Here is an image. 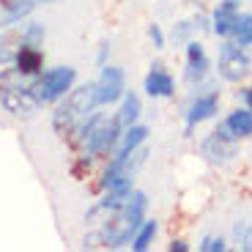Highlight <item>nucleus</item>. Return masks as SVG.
<instances>
[{"label": "nucleus", "instance_id": "1", "mask_svg": "<svg viewBox=\"0 0 252 252\" xmlns=\"http://www.w3.org/2000/svg\"><path fill=\"white\" fill-rule=\"evenodd\" d=\"M96 104H99V99H96V85L94 82L69 91L66 101L52 113V129H55L58 134H69L71 129H77L82 121L94 113Z\"/></svg>", "mask_w": 252, "mask_h": 252}, {"label": "nucleus", "instance_id": "2", "mask_svg": "<svg viewBox=\"0 0 252 252\" xmlns=\"http://www.w3.org/2000/svg\"><path fill=\"white\" fill-rule=\"evenodd\" d=\"M0 107L14 118H33L38 113V99L33 96L31 85L22 82L17 69L0 71Z\"/></svg>", "mask_w": 252, "mask_h": 252}, {"label": "nucleus", "instance_id": "3", "mask_svg": "<svg viewBox=\"0 0 252 252\" xmlns=\"http://www.w3.org/2000/svg\"><path fill=\"white\" fill-rule=\"evenodd\" d=\"M118 137H121L118 115H115V118H107L104 113H91L80 126V143H82V148H85V154H91V157L115 148Z\"/></svg>", "mask_w": 252, "mask_h": 252}, {"label": "nucleus", "instance_id": "4", "mask_svg": "<svg viewBox=\"0 0 252 252\" xmlns=\"http://www.w3.org/2000/svg\"><path fill=\"white\" fill-rule=\"evenodd\" d=\"M77 80V71L71 66H55V69L44 71L36 82L31 85L33 96L38 99V104H50V101H58L71 91Z\"/></svg>", "mask_w": 252, "mask_h": 252}, {"label": "nucleus", "instance_id": "5", "mask_svg": "<svg viewBox=\"0 0 252 252\" xmlns=\"http://www.w3.org/2000/svg\"><path fill=\"white\" fill-rule=\"evenodd\" d=\"M252 71V55L247 47H239L233 38H225L220 44V58H217V74L225 82H241Z\"/></svg>", "mask_w": 252, "mask_h": 252}, {"label": "nucleus", "instance_id": "6", "mask_svg": "<svg viewBox=\"0 0 252 252\" xmlns=\"http://www.w3.org/2000/svg\"><path fill=\"white\" fill-rule=\"evenodd\" d=\"M239 151H241L239 137H233L225 126L214 129L211 134H206V137L200 140V157L206 159L208 164H217V167H220V164H230L239 157Z\"/></svg>", "mask_w": 252, "mask_h": 252}, {"label": "nucleus", "instance_id": "7", "mask_svg": "<svg viewBox=\"0 0 252 252\" xmlns=\"http://www.w3.org/2000/svg\"><path fill=\"white\" fill-rule=\"evenodd\" d=\"M94 85H96V99H99V104H113V101H118L126 94V74L121 66L104 63L99 80Z\"/></svg>", "mask_w": 252, "mask_h": 252}, {"label": "nucleus", "instance_id": "8", "mask_svg": "<svg viewBox=\"0 0 252 252\" xmlns=\"http://www.w3.org/2000/svg\"><path fill=\"white\" fill-rule=\"evenodd\" d=\"M220 113V91H208V94H197L195 99L187 104L184 110V118H187V129L203 124V121H211Z\"/></svg>", "mask_w": 252, "mask_h": 252}, {"label": "nucleus", "instance_id": "9", "mask_svg": "<svg viewBox=\"0 0 252 252\" xmlns=\"http://www.w3.org/2000/svg\"><path fill=\"white\" fill-rule=\"evenodd\" d=\"M239 14H241V0H222L211 14V31L220 38H230Z\"/></svg>", "mask_w": 252, "mask_h": 252}, {"label": "nucleus", "instance_id": "10", "mask_svg": "<svg viewBox=\"0 0 252 252\" xmlns=\"http://www.w3.org/2000/svg\"><path fill=\"white\" fill-rule=\"evenodd\" d=\"M143 88L151 99H170V96L176 94V80H173L170 71H164L157 63V66H151V71L145 74Z\"/></svg>", "mask_w": 252, "mask_h": 252}, {"label": "nucleus", "instance_id": "11", "mask_svg": "<svg viewBox=\"0 0 252 252\" xmlns=\"http://www.w3.org/2000/svg\"><path fill=\"white\" fill-rule=\"evenodd\" d=\"M145 211H148V195H145L143 189H132V195L126 197V203L118 208V217L137 233V227L145 220Z\"/></svg>", "mask_w": 252, "mask_h": 252}, {"label": "nucleus", "instance_id": "12", "mask_svg": "<svg viewBox=\"0 0 252 252\" xmlns=\"http://www.w3.org/2000/svg\"><path fill=\"white\" fill-rule=\"evenodd\" d=\"M148 140V126L143 124H132L126 126V132L118 137V143H115V159H124L129 157V154L134 151V148H140V145Z\"/></svg>", "mask_w": 252, "mask_h": 252}, {"label": "nucleus", "instance_id": "13", "mask_svg": "<svg viewBox=\"0 0 252 252\" xmlns=\"http://www.w3.org/2000/svg\"><path fill=\"white\" fill-rule=\"evenodd\" d=\"M222 126L239 140L252 137V110L250 107H239V110H233V113H227V118H225Z\"/></svg>", "mask_w": 252, "mask_h": 252}, {"label": "nucleus", "instance_id": "14", "mask_svg": "<svg viewBox=\"0 0 252 252\" xmlns=\"http://www.w3.org/2000/svg\"><path fill=\"white\" fill-rule=\"evenodd\" d=\"M14 63H17V71L22 77L25 74H36L38 69H41V52H38V47H28L22 44L17 52V58H14Z\"/></svg>", "mask_w": 252, "mask_h": 252}, {"label": "nucleus", "instance_id": "15", "mask_svg": "<svg viewBox=\"0 0 252 252\" xmlns=\"http://www.w3.org/2000/svg\"><path fill=\"white\" fill-rule=\"evenodd\" d=\"M121 113H118V121H121V126H132V124H137V118H140V113H143V101H140V96L137 94H132V91H126L124 96H121Z\"/></svg>", "mask_w": 252, "mask_h": 252}, {"label": "nucleus", "instance_id": "16", "mask_svg": "<svg viewBox=\"0 0 252 252\" xmlns=\"http://www.w3.org/2000/svg\"><path fill=\"white\" fill-rule=\"evenodd\" d=\"M19 47H22V31H19V33H11V31L3 33V36H0V66L14 63Z\"/></svg>", "mask_w": 252, "mask_h": 252}, {"label": "nucleus", "instance_id": "17", "mask_svg": "<svg viewBox=\"0 0 252 252\" xmlns=\"http://www.w3.org/2000/svg\"><path fill=\"white\" fill-rule=\"evenodd\" d=\"M208 71H211V61H208V55L189 58L187 69H184V80H187L189 85H197V82H203L208 77Z\"/></svg>", "mask_w": 252, "mask_h": 252}, {"label": "nucleus", "instance_id": "18", "mask_svg": "<svg viewBox=\"0 0 252 252\" xmlns=\"http://www.w3.org/2000/svg\"><path fill=\"white\" fill-rule=\"evenodd\" d=\"M157 233H159V222L157 220H143V225L137 227V233H134V239H132V250L145 252L151 247V241L157 239Z\"/></svg>", "mask_w": 252, "mask_h": 252}, {"label": "nucleus", "instance_id": "19", "mask_svg": "<svg viewBox=\"0 0 252 252\" xmlns=\"http://www.w3.org/2000/svg\"><path fill=\"white\" fill-rule=\"evenodd\" d=\"M230 38H233L239 47H247V50H250L252 47V14H239Z\"/></svg>", "mask_w": 252, "mask_h": 252}, {"label": "nucleus", "instance_id": "20", "mask_svg": "<svg viewBox=\"0 0 252 252\" xmlns=\"http://www.w3.org/2000/svg\"><path fill=\"white\" fill-rule=\"evenodd\" d=\"M44 36H47V31L41 22H31V25L22 28V44H28V47H38L44 41Z\"/></svg>", "mask_w": 252, "mask_h": 252}, {"label": "nucleus", "instance_id": "21", "mask_svg": "<svg viewBox=\"0 0 252 252\" xmlns=\"http://www.w3.org/2000/svg\"><path fill=\"white\" fill-rule=\"evenodd\" d=\"M236 241L241 250H252V222H239L236 225Z\"/></svg>", "mask_w": 252, "mask_h": 252}, {"label": "nucleus", "instance_id": "22", "mask_svg": "<svg viewBox=\"0 0 252 252\" xmlns=\"http://www.w3.org/2000/svg\"><path fill=\"white\" fill-rule=\"evenodd\" d=\"M200 250L203 252H225L227 241L222 239V236H206V239L200 241Z\"/></svg>", "mask_w": 252, "mask_h": 252}, {"label": "nucleus", "instance_id": "23", "mask_svg": "<svg viewBox=\"0 0 252 252\" xmlns=\"http://www.w3.org/2000/svg\"><path fill=\"white\" fill-rule=\"evenodd\" d=\"M195 33V25H192V19H184V22H178L176 28H173V38L176 41H189V36Z\"/></svg>", "mask_w": 252, "mask_h": 252}, {"label": "nucleus", "instance_id": "24", "mask_svg": "<svg viewBox=\"0 0 252 252\" xmlns=\"http://www.w3.org/2000/svg\"><path fill=\"white\" fill-rule=\"evenodd\" d=\"M148 38L154 41V50H164V33L159 25H151L148 28Z\"/></svg>", "mask_w": 252, "mask_h": 252}, {"label": "nucleus", "instance_id": "25", "mask_svg": "<svg viewBox=\"0 0 252 252\" xmlns=\"http://www.w3.org/2000/svg\"><path fill=\"white\" fill-rule=\"evenodd\" d=\"M107 52H110V44L104 41V44H101V50H99V58H96V61H99V66H104V63H107Z\"/></svg>", "mask_w": 252, "mask_h": 252}, {"label": "nucleus", "instance_id": "26", "mask_svg": "<svg viewBox=\"0 0 252 252\" xmlns=\"http://www.w3.org/2000/svg\"><path fill=\"white\" fill-rule=\"evenodd\" d=\"M25 3H31L33 8H38V6H52V3H61V0H25Z\"/></svg>", "mask_w": 252, "mask_h": 252}, {"label": "nucleus", "instance_id": "27", "mask_svg": "<svg viewBox=\"0 0 252 252\" xmlns=\"http://www.w3.org/2000/svg\"><path fill=\"white\" fill-rule=\"evenodd\" d=\"M170 250H173V252H176V250H178V252H187V250H189V244L178 239V241H173V244H170Z\"/></svg>", "mask_w": 252, "mask_h": 252}, {"label": "nucleus", "instance_id": "28", "mask_svg": "<svg viewBox=\"0 0 252 252\" xmlns=\"http://www.w3.org/2000/svg\"><path fill=\"white\" fill-rule=\"evenodd\" d=\"M244 107H250V110H252V85L244 91Z\"/></svg>", "mask_w": 252, "mask_h": 252}]
</instances>
